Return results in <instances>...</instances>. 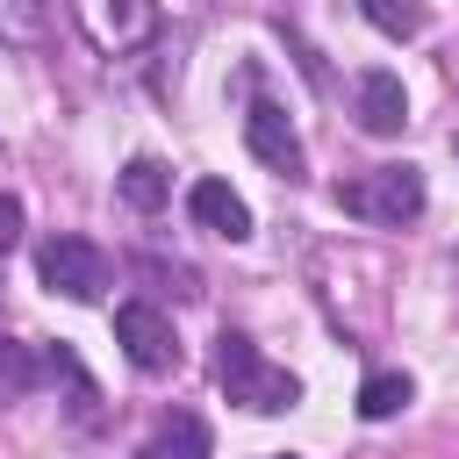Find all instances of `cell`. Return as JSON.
<instances>
[{
  "label": "cell",
  "instance_id": "obj_1",
  "mask_svg": "<svg viewBox=\"0 0 459 459\" xmlns=\"http://www.w3.org/2000/svg\"><path fill=\"white\" fill-rule=\"evenodd\" d=\"M215 380H222V394H230L237 409H251V416H280V409L301 402V380H294L287 366L258 359V344L237 337V330L215 337Z\"/></svg>",
  "mask_w": 459,
  "mask_h": 459
},
{
  "label": "cell",
  "instance_id": "obj_2",
  "mask_svg": "<svg viewBox=\"0 0 459 459\" xmlns=\"http://www.w3.org/2000/svg\"><path fill=\"white\" fill-rule=\"evenodd\" d=\"M337 201H344V215H366V222H409V215H423V172L416 165H373V172L344 179Z\"/></svg>",
  "mask_w": 459,
  "mask_h": 459
},
{
  "label": "cell",
  "instance_id": "obj_3",
  "mask_svg": "<svg viewBox=\"0 0 459 459\" xmlns=\"http://www.w3.org/2000/svg\"><path fill=\"white\" fill-rule=\"evenodd\" d=\"M36 273H43V287L65 294V301H100V287H108V258H100V244H86V237H50V244L36 251Z\"/></svg>",
  "mask_w": 459,
  "mask_h": 459
},
{
  "label": "cell",
  "instance_id": "obj_4",
  "mask_svg": "<svg viewBox=\"0 0 459 459\" xmlns=\"http://www.w3.org/2000/svg\"><path fill=\"white\" fill-rule=\"evenodd\" d=\"M72 14L86 29V43L108 50V57L151 43V29H158V0H72Z\"/></svg>",
  "mask_w": 459,
  "mask_h": 459
},
{
  "label": "cell",
  "instance_id": "obj_5",
  "mask_svg": "<svg viewBox=\"0 0 459 459\" xmlns=\"http://www.w3.org/2000/svg\"><path fill=\"white\" fill-rule=\"evenodd\" d=\"M115 344L129 351L136 373H172V366H179V337H172V323H165L151 301H122V308H115Z\"/></svg>",
  "mask_w": 459,
  "mask_h": 459
},
{
  "label": "cell",
  "instance_id": "obj_6",
  "mask_svg": "<svg viewBox=\"0 0 459 459\" xmlns=\"http://www.w3.org/2000/svg\"><path fill=\"white\" fill-rule=\"evenodd\" d=\"M244 143H251V158H265L273 172H301V136H294V122H287V108L280 100H251V115H244Z\"/></svg>",
  "mask_w": 459,
  "mask_h": 459
},
{
  "label": "cell",
  "instance_id": "obj_7",
  "mask_svg": "<svg viewBox=\"0 0 459 459\" xmlns=\"http://www.w3.org/2000/svg\"><path fill=\"white\" fill-rule=\"evenodd\" d=\"M409 122V93L394 72H359V129L366 136H394Z\"/></svg>",
  "mask_w": 459,
  "mask_h": 459
},
{
  "label": "cell",
  "instance_id": "obj_8",
  "mask_svg": "<svg viewBox=\"0 0 459 459\" xmlns=\"http://www.w3.org/2000/svg\"><path fill=\"white\" fill-rule=\"evenodd\" d=\"M186 208H194V222H201V230H215V237H230V244H244V237H251V208H244L222 179H194Z\"/></svg>",
  "mask_w": 459,
  "mask_h": 459
},
{
  "label": "cell",
  "instance_id": "obj_9",
  "mask_svg": "<svg viewBox=\"0 0 459 459\" xmlns=\"http://www.w3.org/2000/svg\"><path fill=\"white\" fill-rule=\"evenodd\" d=\"M143 459H208V423L179 409L172 423H158V430H151V445H143Z\"/></svg>",
  "mask_w": 459,
  "mask_h": 459
},
{
  "label": "cell",
  "instance_id": "obj_10",
  "mask_svg": "<svg viewBox=\"0 0 459 459\" xmlns=\"http://www.w3.org/2000/svg\"><path fill=\"white\" fill-rule=\"evenodd\" d=\"M409 402H416L409 373H366V387H359V416H366V423H387V416H402Z\"/></svg>",
  "mask_w": 459,
  "mask_h": 459
},
{
  "label": "cell",
  "instance_id": "obj_11",
  "mask_svg": "<svg viewBox=\"0 0 459 459\" xmlns=\"http://www.w3.org/2000/svg\"><path fill=\"white\" fill-rule=\"evenodd\" d=\"M165 194H172V172H165L158 158H129V165H122V201H129V208L151 215V208H165Z\"/></svg>",
  "mask_w": 459,
  "mask_h": 459
},
{
  "label": "cell",
  "instance_id": "obj_12",
  "mask_svg": "<svg viewBox=\"0 0 459 459\" xmlns=\"http://www.w3.org/2000/svg\"><path fill=\"white\" fill-rule=\"evenodd\" d=\"M359 14H366L380 36H416V29H423V7H416V0H359Z\"/></svg>",
  "mask_w": 459,
  "mask_h": 459
},
{
  "label": "cell",
  "instance_id": "obj_13",
  "mask_svg": "<svg viewBox=\"0 0 459 459\" xmlns=\"http://www.w3.org/2000/svg\"><path fill=\"white\" fill-rule=\"evenodd\" d=\"M14 244H22V201L0 194V251H14Z\"/></svg>",
  "mask_w": 459,
  "mask_h": 459
},
{
  "label": "cell",
  "instance_id": "obj_14",
  "mask_svg": "<svg viewBox=\"0 0 459 459\" xmlns=\"http://www.w3.org/2000/svg\"><path fill=\"white\" fill-rule=\"evenodd\" d=\"M0 380H7V387H29V359H22L14 344H0Z\"/></svg>",
  "mask_w": 459,
  "mask_h": 459
},
{
  "label": "cell",
  "instance_id": "obj_15",
  "mask_svg": "<svg viewBox=\"0 0 459 459\" xmlns=\"http://www.w3.org/2000/svg\"><path fill=\"white\" fill-rule=\"evenodd\" d=\"M265 459H294V452H265Z\"/></svg>",
  "mask_w": 459,
  "mask_h": 459
},
{
  "label": "cell",
  "instance_id": "obj_16",
  "mask_svg": "<svg viewBox=\"0 0 459 459\" xmlns=\"http://www.w3.org/2000/svg\"><path fill=\"white\" fill-rule=\"evenodd\" d=\"M452 151H459V136H452Z\"/></svg>",
  "mask_w": 459,
  "mask_h": 459
}]
</instances>
